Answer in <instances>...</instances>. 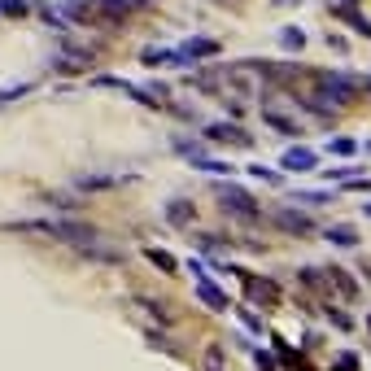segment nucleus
<instances>
[{"instance_id":"1","label":"nucleus","mask_w":371,"mask_h":371,"mask_svg":"<svg viewBox=\"0 0 371 371\" xmlns=\"http://www.w3.org/2000/svg\"><path fill=\"white\" fill-rule=\"evenodd\" d=\"M214 193H219L223 214H232V219H241V223H258L262 219V206L245 193L241 184H214Z\"/></svg>"},{"instance_id":"2","label":"nucleus","mask_w":371,"mask_h":371,"mask_svg":"<svg viewBox=\"0 0 371 371\" xmlns=\"http://www.w3.org/2000/svg\"><path fill=\"white\" fill-rule=\"evenodd\" d=\"M271 223L280 227L284 236H310V232H315V219H310L306 210H297V206H280L271 214Z\"/></svg>"},{"instance_id":"3","label":"nucleus","mask_w":371,"mask_h":371,"mask_svg":"<svg viewBox=\"0 0 371 371\" xmlns=\"http://www.w3.org/2000/svg\"><path fill=\"white\" fill-rule=\"evenodd\" d=\"M188 271L197 275V297H201V302H206L210 310H227V306H232V302H227V293H223L219 284H214L210 275H206V267H201V262H188Z\"/></svg>"},{"instance_id":"4","label":"nucleus","mask_w":371,"mask_h":371,"mask_svg":"<svg viewBox=\"0 0 371 371\" xmlns=\"http://www.w3.org/2000/svg\"><path fill=\"white\" fill-rule=\"evenodd\" d=\"M206 140H210V145H236V149L254 145V136H249L241 123H210L206 127Z\"/></svg>"},{"instance_id":"5","label":"nucleus","mask_w":371,"mask_h":371,"mask_svg":"<svg viewBox=\"0 0 371 371\" xmlns=\"http://www.w3.org/2000/svg\"><path fill=\"white\" fill-rule=\"evenodd\" d=\"M241 280H245V289H249V297H254L258 306H267V310L280 306V284L275 280H258V275H249V271H241Z\"/></svg>"},{"instance_id":"6","label":"nucleus","mask_w":371,"mask_h":371,"mask_svg":"<svg viewBox=\"0 0 371 371\" xmlns=\"http://www.w3.org/2000/svg\"><path fill=\"white\" fill-rule=\"evenodd\" d=\"M280 166H284L289 175H306V171H315V166H319V153L306 149V145H297V149H289V153L280 158Z\"/></svg>"},{"instance_id":"7","label":"nucleus","mask_w":371,"mask_h":371,"mask_svg":"<svg viewBox=\"0 0 371 371\" xmlns=\"http://www.w3.org/2000/svg\"><path fill=\"white\" fill-rule=\"evenodd\" d=\"M332 18L345 22V27H350L354 35H367V40H371V18L358 14V5H332Z\"/></svg>"},{"instance_id":"8","label":"nucleus","mask_w":371,"mask_h":371,"mask_svg":"<svg viewBox=\"0 0 371 371\" xmlns=\"http://www.w3.org/2000/svg\"><path fill=\"white\" fill-rule=\"evenodd\" d=\"M262 123H267L271 131H280V136H302V123H297V118H289V114H280V110H262Z\"/></svg>"},{"instance_id":"9","label":"nucleus","mask_w":371,"mask_h":371,"mask_svg":"<svg viewBox=\"0 0 371 371\" xmlns=\"http://www.w3.org/2000/svg\"><path fill=\"white\" fill-rule=\"evenodd\" d=\"M179 53L188 57V66L206 62V57H219V40H188V44H179Z\"/></svg>"},{"instance_id":"10","label":"nucleus","mask_w":371,"mask_h":371,"mask_svg":"<svg viewBox=\"0 0 371 371\" xmlns=\"http://www.w3.org/2000/svg\"><path fill=\"white\" fill-rule=\"evenodd\" d=\"M289 201H293V206L302 201V206L319 210V206H328V201H337V193H332V188H297V193H293Z\"/></svg>"},{"instance_id":"11","label":"nucleus","mask_w":371,"mask_h":371,"mask_svg":"<svg viewBox=\"0 0 371 371\" xmlns=\"http://www.w3.org/2000/svg\"><path fill=\"white\" fill-rule=\"evenodd\" d=\"M193 219H197L193 201H166V223H171V227H188Z\"/></svg>"},{"instance_id":"12","label":"nucleus","mask_w":371,"mask_h":371,"mask_svg":"<svg viewBox=\"0 0 371 371\" xmlns=\"http://www.w3.org/2000/svg\"><path fill=\"white\" fill-rule=\"evenodd\" d=\"M328 280H332V289H337L345 302H358V284L345 275V267H328Z\"/></svg>"},{"instance_id":"13","label":"nucleus","mask_w":371,"mask_h":371,"mask_svg":"<svg viewBox=\"0 0 371 371\" xmlns=\"http://www.w3.org/2000/svg\"><path fill=\"white\" fill-rule=\"evenodd\" d=\"M323 236H328V241L337 245V249H354V245H358V232H354L350 223H332V227H328V232H323Z\"/></svg>"},{"instance_id":"14","label":"nucleus","mask_w":371,"mask_h":371,"mask_svg":"<svg viewBox=\"0 0 371 371\" xmlns=\"http://www.w3.org/2000/svg\"><path fill=\"white\" fill-rule=\"evenodd\" d=\"M280 44H284L289 53H302V49H306V31H302V27H284V31H280Z\"/></svg>"},{"instance_id":"15","label":"nucleus","mask_w":371,"mask_h":371,"mask_svg":"<svg viewBox=\"0 0 371 371\" xmlns=\"http://www.w3.org/2000/svg\"><path fill=\"white\" fill-rule=\"evenodd\" d=\"M323 315H328V323H332L337 332H350V328H354V319L345 315V310H341L337 302H328V306H323Z\"/></svg>"},{"instance_id":"16","label":"nucleus","mask_w":371,"mask_h":371,"mask_svg":"<svg viewBox=\"0 0 371 371\" xmlns=\"http://www.w3.org/2000/svg\"><path fill=\"white\" fill-rule=\"evenodd\" d=\"M118 175H79V188L83 193H97V188H114Z\"/></svg>"},{"instance_id":"17","label":"nucleus","mask_w":371,"mask_h":371,"mask_svg":"<svg viewBox=\"0 0 371 371\" xmlns=\"http://www.w3.org/2000/svg\"><path fill=\"white\" fill-rule=\"evenodd\" d=\"M145 258H149L158 271H166V275H175V267H179V262H175L171 254H166V249H145Z\"/></svg>"},{"instance_id":"18","label":"nucleus","mask_w":371,"mask_h":371,"mask_svg":"<svg viewBox=\"0 0 371 371\" xmlns=\"http://www.w3.org/2000/svg\"><path fill=\"white\" fill-rule=\"evenodd\" d=\"M328 153H337V158H354L358 145H354L350 136H337V140H328Z\"/></svg>"},{"instance_id":"19","label":"nucleus","mask_w":371,"mask_h":371,"mask_svg":"<svg viewBox=\"0 0 371 371\" xmlns=\"http://www.w3.org/2000/svg\"><path fill=\"white\" fill-rule=\"evenodd\" d=\"M206 371H223V345H206Z\"/></svg>"},{"instance_id":"20","label":"nucleus","mask_w":371,"mask_h":371,"mask_svg":"<svg viewBox=\"0 0 371 371\" xmlns=\"http://www.w3.org/2000/svg\"><path fill=\"white\" fill-rule=\"evenodd\" d=\"M249 175L262 179V184H280V171H271V166H249Z\"/></svg>"},{"instance_id":"21","label":"nucleus","mask_w":371,"mask_h":371,"mask_svg":"<svg viewBox=\"0 0 371 371\" xmlns=\"http://www.w3.org/2000/svg\"><path fill=\"white\" fill-rule=\"evenodd\" d=\"M0 14H5V18H22V14H27V5H22V0H5Z\"/></svg>"},{"instance_id":"22","label":"nucleus","mask_w":371,"mask_h":371,"mask_svg":"<svg viewBox=\"0 0 371 371\" xmlns=\"http://www.w3.org/2000/svg\"><path fill=\"white\" fill-rule=\"evenodd\" d=\"M254 363H258V371H280V367H275V358H271L267 350H254Z\"/></svg>"},{"instance_id":"23","label":"nucleus","mask_w":371,"mask_h":371,"mask_svg":"<svg viewBox=\"0 0 371 371\" xmlns=\"http://www.w3.org/2000/svg\"><path fill=\"white\" fill-rule=\"evenodd\" d=\"M332 371H358V354H337V367Z\"/></svg>"},{"instance_id":"24","label":"nucleus","mask_w":371,"mask_h":371,"mask_svg":"<svg viewBox=\"0 0 371 371\" xmlns=\"http://www.w3.org/2000/svg\"><path fill=\"white\" fill-rule=\"evenodd\" d=\"M328 49H332V53H350V40H345V35H332V31H328Z\"/></svg>"},{"instance_id":"25","label":"nucleus","mask_w":371,"mask_h":371,"mask_svg":"<svg viewBox=\"0 0 371 371\" xmlns=\"http://www.w3.org/2000/svg\"><path fill=\"white\" fill-rule=\"evenodd\" d=\"M345 188L350 193H371V179H345Z\"/></svg>"},{"instance_id":"26","label":"nucleus","mask_w":371,"mask_h":371,"mask_svg":"<svg viewBox=\"0 0 371 371\" xmlns=\"http://www.w3.org/2000/svg\"><path fill=\"white\" fill-rule=\"evenodd\" d=\"M241 319H245V328H249V332H262V319H258V315H249V310H241Z\"/></svg>"},{"instance_id":"27","label":"nucleus","mask_w":371,"mask_h":371,"mask_svg":"<svg viewBox=\"0 0 371 371\" xmlns=\"http://www.w3.org/2000/svg\"><path fill=\"white\" fill-rule=\"evenodd\" d=\"M271 5H280V9H284V5H302V0H271Z\"/></svg>"},{"instance_id":"28","label":"nucleus","mask_w":371,"mask_h":371,"mask_svg":"<svg viewBox=\"0 0 371 371\" xmlns=\"http://www.w3.org/2000/svg\"><path fill=\"white\" fill-rule=\"evenodd\" d=\"M363 214H367V219H371V201H363Z\"/></svg>"},{"instance_id":"29","label":"nucleus","mask_w":371,"mask_h":371,"mask_svg":"<svg viewBox=\"0 0 371 371\" xmlns=\"http://www.w3.org/2000/svg\"><path fill=\"white\" fill-rule=\"evenodd\" d=\"M337 5H358V0H337Z\"/></svg>"},{"instance_id":"30","label":"nucleus","mask_w":371,"mask_h":371,"mask_svg":"<svg viewBox=\"0 0 371 371\" xmlns=\"http://www.w3.org/2000/svg\"><path fill=\"white\" fill-rule=\"evenodd\" d=\"M367 328H371V319H367Z\"/></svg>"}]
</instances>
